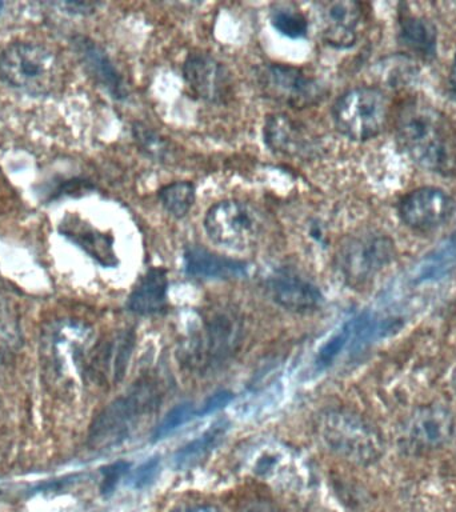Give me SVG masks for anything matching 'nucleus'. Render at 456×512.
Returning a JSON list of instances; mask_svg holds the SVG:
<instances>
[{
  "label": "nucleus",
  "mask_w": 456,
  "mask_h": 512,
  "mask_svg": "<svg viewBox=\"0 0 456 512\" xmlns=\"http://www.w3.org/2000/svg\"><path fill=\"white\" fill-rule=\"evenodd\" d=\"M455 426V416L450 408L440 403L424 404L408 416L403 439L412 451H435L451 442Z\"/></svg>",
  "instance_id": "obj_9"
},
{
  "label": "nucleus",
  "mask_w": 456,
  "mask_h": 512,
  "mask_svg": "<svg viewBox=\"0 0 456 512\" xmlns=\"http://www.w3.org/2000/svg\"><path fill=\"white\" fill-rule=\"evenodd\" d=\"M322 447L355 466H372L383 458L386 442L371 420L347 408H328L315 422Z\"/></svg>",
  "instance_id": "obj_2"
},
{
  "label": "nucleus",
  "mask_w": 456,
  "mask_h": 512,
  "mask_svg": "<svg viewBox=\"0 0 456 512\" xmlns=\"http://www.w3.org/2000/svg\"><path fill=\"white\" fill-rule=\"evenodd\" d=\"M390 102L375 87H358L346 92L334 106V120L343 135L354 140L375 138L386 127Z\"/></svg>",
  "instance_id": "obj_6"
},
{
  "label": "nucleus",
  "mask_w": 456,
  "mask_h": 512,
  "mask_svg": "<svg viewBox=\"0 0 456 512\" xmlns=\"http://www.w3.org/2000/svg\"><path fill=\"white\" fill-rule=\"evenodd\" d=\"M271 23L280 34L291 39L303 38L308 30L306 16L287 4H279L272 8Z\"/></svg>",
  "instance_id": "obj_24"
},
{
  "label": "nucleus",
  "mask_w": 456,
  "mask_h": 512,
  "mask_svg": "<svg viewBox=\"0 0 456 512\" xmlns=\"http://www.w3.org/2000/svg\"><path fill=\"white\" fill-rule=\"evenodd\" d=\"M72 44H74L76 55L79 56L80 62L86 67L88 74L100 86L106 88L114 98H126V84H124L122 76L116 71L106 52L98 44L88 38H84V36H76L72 40Z\"/></svg>",
  "instance_id": "obj_14"
},
{
  "label": "nucleus",
  "mask_w": 456,
  "mask_h": 512,
  "mask_svg": "<svg viewBox=\"0 0 456 512\" xmlns=\"http://www.w3.org/2000/svg\"><path fill=\"white\" fill-rule=\"evenodd\" d=\"M3 7H4V3H3V2H0V14H2Z\"/></svg>",
  "instance_id": "obj_34"
},
{
  "label": "nucleus",
  "mask_w": 456,
  "mask_h": 512,
  "mask_svg": "<svg viewBox=\"0 0 456 512\" xmlns=\"http://www.w3.org/2000/svg\"><path fill=\"white\" fill-rule=\"evenodd\" d=\"M400 147L419 166L442 175L456 174V128L451 120L422 99H411L396 119Z\"/></svg>",
  "instance_id": "obj_1"
},
{
  "label": "nucleus",
  "mask_w": 456,
  "mask_h": 512,
  "mask_svg": "<svg viewBox=\"0 0 456 512\" xmlns=\"http://www.w3.org/2000/svg\"><path fill=\"white\" fill-rule=\"evenodd\" d=\"M194 415L195 411L191 403L179 404V406L172 408V410L168 411L167 415L164 416L162 422L158 424V427L155 428L154 440L166 438V436L172 434L176 428L187 423Z\"/></svg>",
  "instance_id": "obj_25"
},
{
  "label": "nucleus",
  "mask_w": 456,
  "mask_h": 512,
  "mask_svg": "<svg viewBox=\"0 0 456 512\" xmlns=\"http://www.w3.org/2000/svg\"><path fill=\"white\" fill-rule=\"evenodd\" d=\"M131 464L128 462H115L102 468L103 482L100 491L103 495H110L118 486L119 480L130 470Z\"/></svg>",
  "instance_id": "obj_28"
},
{
  "label": "nucleus",
  "mask_w": 456,
  "mask_h": 512,
  "mask_svg": "<svg viewBox=\"0 0 456 512\" xmlns=\"http://www.w3.org/2000/svg\"><path fill=\"white\" fill-rule=\"evenodd\" d=\"M0 79L24 94L48 95L58 83V60L40 44L11 43L0 51Z\"/></svg>",
  "instance_id": "obj_5"
},
{
  "label": "nucleus",
  "mask_w": 456,
  "mask_h": 512,
  "mask_svg": "<svg viewBox=\"0 0 456 512\" xmlns=\"http://www.w3.org/2000/svg\"><path fill=\"white\" fill-rule=\"evenodd\" d=\"M168 512H223L218 504L206 502V500H188L176 504Z\"/></svg>",
  "instance_id": "obj_31"
},
{
  "label": "nucleus",
  "mask_w": 456,
  "mask_h": 512,
  "mask_svg": "<svg viewBox=\"0 0 456 512\" xmlns=\"http://www.w3.org/2000/svg\"><path fill=\"white\" fill-rule=\"evenodd\" d=\"M163 392L154 378H142L95 416L88 431L94 450H107L130 439L159 410Z\"/></svg>",
  "instance_id": "obj_3"
},
{
  "label": "nucleus",
  "mask_w": 456,
  "mask_h": 512,
  "mask_svg": "<svg viewBox=\"0 0 456 512\" xmlns=\"http://www.w3.org/2000/svg\"><path fill=\"white\" fill-rule=\"evenodd\" d=\"M264 92L278 102L304 108L319 102V84L308 78L299 68L286 64H271L260 75Z\"/></svg>",
  "instance_id": "obj_11"
},
{
  "label": "nucleus",
  "mask_w": 456,
  "mask_h": 512,
  "mask_svg": "<svg viewBox=\"0 0 456 512\" xmlns=\"http://www.w3.org/2000/svg\"><path fill=\"white\" fill-rule=\"evenodd\" d=\"M362 19V8L355 2L324 4L323 38L331 46L351 47L356 42V30Z\"/></svg>",
  "instance_id": "obj_15"
},
{
  "label": "nucleus",
  "mask_w": 456,
  "mask_h": 512,
  "mask_svg": "<svg viewBox=\"0 0 456 512\" xmlns=\"http://www.w3.org/2000/svg\"><path fill=\"white\" fill-rule=\"evenodd\" d=\"M234 399V395L228 391H220L216 392V394L210 396L204 402L203 406L200 407V410L196 412V415L204 416L208 414H212V412L222 410V408L226 407L227 404H230Z\"/></svg>",
  "instance_id": "obj_29"
},
{
  "label": "nucleus",
  "mask_w": 456,
  "mask_h": 512,
  "mask_svg": "<svg viewBox=\"0 0 456 512\" xmlns=\"http://www.w3.org/2000/svg\"><path fill=\"white\" fill-rule=\"evenodd\" d=\"M167 290V271L162 267H152L132 290L127 302L128 310L139 315L162 311L167 303Z\"/></svg>",
  "instance_id": "obj_18"
},
{
  "label": "nucleus",
  "mask_w": 456,
  "mask_h": 512,
  "mask_svg": "<svg viewBox=\"0 0 456 512\" xmlns=\"http://www.w3.org/2000/svg\"><path fill=\"white\" fill-rule=\"evenodd\" d=\"M60 232L67 239H70L76 246L86 251L91 258L98 260L100 264L106 267L115 266L116 256L112 239L108 235L100 234L99 231L88 226L76 216H67L60 223Z\"/></svg>",
  "instance_id": "obj_17"
},
{
  "label": "nucleus",
  "mask_w": 456,
  "mask_h": 512,
  "mask_svg": "<svg viewBox=\"0 0 456 512\" xmlns=\"http://www.w3.org/2000/svg\"><path fill=\"white\" fill-rule=\"evenodd\" d=\"M395 258V244L388 236L366 231L344 240L336 255V266L351 287L370 283Z\"/></svg>",
  "instance_id": "obj_7"
},
{
  "label": "nucleus",
  "mask_w": 456,
  "mask_h": 512,
  "mask_svg": "<svg viewBox=\"0 0 456 512\" xmlns=\"http://www.w3.org/2000/svg\"><path fill=\"white\" fill-rule=\"evenodd\" d=\"M134 344V331H123L104 348V366H106L108 375L111 376L114 382H120L123 379L128 362L131 359L132 350H134Z\"/></svg>",
  "instance_id": "obj_22"
},
{
  "label": "nucleus",
  "mask_w": 456,
  "mask_h": 512,
  "mask_svg": "<svg viewBox=\"0 0 456 512\" xmlns=\"http://www.w3.org/2000/svg\"><path fill=\"white\" fill-rule=\"evenodd\" d=\"M184 263H186L187 274L195 278L231 279L247 274L246 263L223 258L199 246L187 248Z\"/></svg>",
  "instance_id": "obj_16"
},
{
  "label": "nucleus",
  "mask_w": 456,
  "mask_h": 512,
  "mask_svg": "<svg viewBox=\"0 0 456 512\" xmlns=\"http://www.w3.org/2000/svg\"><path fill=\"white\" fill-rule=\"evenodd\" d=\"M263 218L251 204L224 200L212 206L204 218L208 238L228 250L244 251L254 246L263 231Z\"/></svg>",
  "instance_id": "obj_8"
},
{
  "label": "nucleus",
  "mask_w": 456,
  "mask_h": 512,
  "mask_svg": "<svg viewBox=\"0 0 456 512\" xmlns=\"http://www.w3.org/2000/svg\"><path fill=\"white\" fill-rule=\"evenodd\" d=\"M268 291L280 307L294 312L314 311L323 302L318 286L292 268L275 271L268 279Z\"/></svg>",
  "instance_id": "obj_12"
},
{
  "label": "nucleus",
  "mask_w": 456,
  "mask_h": 512,
  "mask_svg": "<svg viewBox=\"0 0 456 512\" xmlns=\"http://www.w3.org/2000/svg\"><path fill=\"white\" fill-rule=\"evenodd\" d=\"M159 471V460L152 458L148 462L144 463L143 466L138 468V471L134 475V486L136 488H143L148 486L155 479L156 474Z\"/></svg>",
  "instance_id": "obj_30"
},
{
  "label": "nucleus",
  "mask_w": 456,
  "mask_h": 512,
  "mask_svg": "<svg viewBox=\"0 0 456 512\" xmlns=\"http://www.w3.org/2000/svg\"><path fill=\"white\" fill-rule=\"evenodd\" d=\"M184 79L199 98L220 102L228 94V72L212 56L191 54L183 68Z\"/></svg>",
  "instance_id": "obj_13"
},
{
  "label": "nucleus",
  "mask_w": 456,
  "mask_h": 512,
  "mask_svg": "<svg viewBox=\"0 0 456 512\" xmlns=\"http://www.w3.org/2000/svg\"><path fill=\"white\" fill-rule=\"evenodd\" d=\"M238 512H279L271 500L268 499H252L239 508Z\"/></svg>",
  "instance_id": "obj_32"
},
{
  "label": "nucleus",
  "mask_w": 456,
  "mask_h": 512,
  "mask_svg": "<svg viewBox=\"0 0 456 512\" xmlns=\"http://www.w3.org/2000/svg\"><path fill=\"white\" fill-rule=\"evenodd\" d=\"M451 83H452V88H454V92L456 95V58H455L454 68H452Z\"/></svg>",
  "instance_id": "obj_33"
},
{
  "label": "nucleus",
  "mask_w": 456,
  "mask_h": 512,
  "mask_svg": "<svg viewBox=\"0 0 456 512\" xmlns=\"http://www.w3.org/2000/svg\"><path fill=\"white\" fill-rule=\"evenodd\" d=\"M243 320L231 307H218L204 316L202 326L184 346L183 362L206 374L222 367L236 354L243 340Z\"/></svg>",
  "instance_id": "obj_4"
},
{
  "label": "nucleus",
  "mask_w": 456,
  "mask_h": 512,
  "mask_svg": "<svg viewBox=\"0 0 456 512\" xmlns=\"http://www.w3.org/2000/svg\"><path fill=\"white\" fill-rule=\"evenodd\" d=\"M454 211V199L435 187L416 188L399 203L400 219L416 231H430L442 226Z\"/></svg>",
  "instance_id": "obj_10"
},
{
  "label": "nucleus",
  "mask_w": 456,
  "mask_h": 512,
  "mask_svg": "<svg viewBox=\"0 0 456 512\" xmlns=\"http://www.w3.org/2000/svg\"><path fill=\"white\" fill-rule=\"evenodd\" d=\"M134 135L138 140L139 146L143 148L147 154L154 156V158H160L166 152V143L164 140L156 134L155 131L150 128L144 127L143 124L135 126Z\"/></svg>",
  "instance_id": "obj_27"
},
{
  "label": "nucleus",
  "mask_w": 456,
  "mask_h": 512,
  "mask_svg": "<svg viewBox=\"0 0 456 512\" xmlns=\"http://www.w3.org/2000/svg\"><path fill=\"white\" fill-rule=\"evenodd\" d=\"M400 39L412 52L430 58L436 50V30L428 20L406 16L400 22Z\"/></svg>",
  "instance_id": "obj_20"
},
{
  "label": "nucleus",
  "mask_w": 456,
  "mask_h": 512,
  "mask_svg": "<svg viewBox=\"0 0 456 512\" xmlns=\"http://www.w3.org/2000/svg\"><path fill=\"white\" fill-rule=\"evenodd\" d=\"M264 139L272 151L286 155H303L311 150L310 139L303 127L286 115H272L264 127Z\"/></svg>",
  "instance_id": "obj_19"
},
{
  "label": "nucleus",
  "mask_w": 456,
  "mask_h": 512,
  "mask_svg": "<svg viewBox=\"0 0 456 512\" xmlns=\"http://www.w3.org/2000/svg\"><path fill=\"white\" fill-rule=\"evenodd\" d=\"M350 332L351 326L347 324L343 330H340L338 334L328 339L326 344H323V347L320 348L318 358H316V364H318L319 367H327L334 362L336 356L343 350L344 344H346L348 336H350Z\"/></svg>",
  "instance_id": "obj_26"
},
{
  "label": "nucleus",
  "mask_w": 456,
  "mask_h": 512,
  "mask_svg": "<svg viewBox=\"0 0 456 512\" xmlns=\"http://www.w3.org/2000/svg\"><path fill=\"white\" fill-rule=\"evenodd\" d=\"M163 207L175 218H183L195 202V187L190 182H175L163 187L159 192Z\"/></svg>",
  "instance_id": "obj_23"
},
{
  "label": "nucleus",
  "mask_w": 456,
  "mask_h": 512,
  "mask_svg": "<svg viewBox=\"0 0 456 512\" xmlns=\"http://www.w3.org/2000/svg\"><path fill=\"white\" fill-rule=\"evenodd\" d=\"M226 427V424L216 423L199 438L186 444L182 450L176 452L174 466L178 470H188V468L198 466L218 446L220 440L223 439L224 432H226Z\"/></svg>",
  "instance_id": "obj_21"
}]
</instances>
